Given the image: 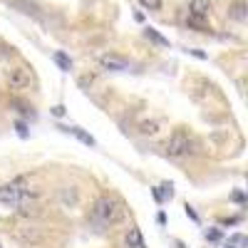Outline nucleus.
I'll list each match as a JSON object with an SVG mask.
<instances>
[{"mask_svg": "<svg viewBox=\"0 0 248 248\" xmlns=\"http://www.w3.org/2000/svg\"><path fill=\"white\" fill-rule=\"evenodd\" d=\"M194 141L189 139V134H184V132H174L167 141V154L169 156H189L194 149Z\"/></svg>", "mask_w": 248, "mask_h": 248, "instance_id": "7ed1b4c3", "label": "nucleus"}, {"mask_svg": "<svg viewBox=\"0 0 248 248\" xmlns=\"http://www.w3.org/2000/svg\"><path fill=\"white\" fill-rule=\"evenodd\" d=\"M99 67L102 70H107V72H124V70H129V62L119 57V55H102L99 57Z\"/></svg>", "mask_w": 248, "mask_h": 248, "instance_id": "20e7f679", "label": "nucleus"}, {"mask_svg": "<svg viewBox=\"0 0 248 248\" xmlns=\"http://www.w3.org/2000/svg\"><path fill=\"white\" fill-rule=\"evenodd\" d=\"M144 35H147V37L152 40V43L161 45V47H167V45H169V40H167V37H161V35H159V32L154 30V28H147V30H144Z\"/></svg>", "mask_w": 248, "mask_h": 248, "instance_id": "9d476101", "label": "nucleus"}, {"mask_svg": "<svg viewBox=\"0 0 248 248\" xmlns=\"http://www.w3.org/2000/svg\"><path fill=\"white\" fill-rule=\"evenodd\" d=\"M127 248H147V246H144V238H141L139 229H129V233H127Z\"/></svg>", "mask_w": 248, "mask_h": 248, "instance_id": "1a4fd4ad", "label": "nucleus"}, {"mask_svg": "<svg viewBox=\"0 0 248 248\" xmlns=\"http://www.w3.org/2000/svg\"><path fill=\"white\" fill-rule=\"evenodd\" d=\"M209 13H211V0H191L189 3V15H194V17H209Z\"/></svg>", "mask_w": 248, "mask_h": 248, "instance_id": "423d86ee", "label": "nucleus"}, {"mask_svg": "<svg viewBox=\"0 0 248 248\" xmlns=\"http://www.w3.org/2000/svg\"><path fill=\"white\" fill-rule=\"evenodd\" d=\"M226 248H248V238L243 233H236L229 238V243H226Z\"/></svg>", "mask_w": 248, "mask_h": 248, "instance_id": "f8f14e48", "label": "nucleus"}, {"mask_svg": "<svg viewBox=\"0 0 248 248\" xmlns=\"http://www.w3.org/2000/svg\"><path fill=\"white\" fill-rule=\"evenodd\" d=\"M147 10H161V0H139Z\"/></svg>", "mask_w": 248, "mask_h": 248, "instance_id": "dca6fc26", "label": "nucleus"}, {"mask_svg": "<svg viewBox=\"0 0 248 248\" xmlns=\"http://www.w3.org/2000/svg\"><path fill=\"white\" fill-rule=\"evenodd\" d=\"M55 62L60 65V70H70V67H72V62H70L65 55H62V52H55Z\"/></svg>", "mask_w": 248, "mask_h": 248, "instance_id": "2eb2a0df", "label": "nucleus"}, {"mask_svg": "<svg viewBox=\"0 0 248 248\" xmlns=\"http://www.w3.org/2000/svg\"><path fill=\"white\" fill-rule=\"evenodd\" d=\"M67 132H72V134H75V137H79V139H82V141H85V144H90V147H94V139H92V137H90V134H85V132H79V129H77V127H70V129H67Z\"/></svg>", "mask_w": 248, "mask_h": 248, "instance_id": "4468645a", "label": "nucleus"}, {"mask_svg": "<svg viewBox=\"0 0 248 248\" xmlns=\"http://www.w3.org/2000/svg\"><path fill=\"white\" fill-rule=\"evenodd\" d=\"M0 248H3V243H0Z\"/></svg>", "mask_w": 248, "mask_h": 248, "instance_id": "f3484780", "label": "nucleus"}, {"mask_svg": "<svg viewBox=\"0 0 248 248\" xmlns=\"http://www.w3.org/2000/svg\"><path fill=\"white\" fill-rule=\"evenodd\" d=\"M30 199V189L25 179H15L5 186H0V201L3 203H13V206H23Z\"/></svg>", "mask_w": 248, "mask_h": 248, "instance_id": "f03ea898", "label": "nucleus"}, {"mask_svg": "<svg viewBox=\"0 0 248 248\" xmlns=\"http://www.w3.org/2000/svg\"><path fill=\"white\" fill-rule=\"evenodd\" d=\"M159 127H161V122H159V119H152V122H144L141 127H139V132H141V134H156Z\"/></svg>", "mask_w": 248, "mask_h": 248, "instance_id": "ddd939ff", "label": "nucleus"}, {"mask_svg": "<svg viewBox=\"0 0 248 248\" xmlns=\"http://www.w3.org/2000/svg\"><path fill=\"white\" fill-rule=\"evenodd\" d=\"M186 23H189L194 30H199V32H209V30H211L209 25H206V20H203V17H194V15H189V20H186Z\"/></svg>", "mask_w": 248, "mask_h": 248, "instance_id": "9b49d317", "label": "nucleus"}, {"mask_svg": "<svg viewBox=\"0 0 248 248\" xmlns=\"http://www.w3.org/2000/svg\"><path fill=\"white\" fill-rule=\"evenodd\" d=\"M92 216H94V221L102 223V226H117V223L124 221V206H122L114 196L105 194V196L97 199Z\"/></svg>", "mask_w": 248, "mask_h": 248, "instance_id": "f257e3e1", "label": "nucleus"}, {"mask_svg": "<svg viewBox=\"0 0 248 248\" xmlns=\"http://www.w3.org/2000/svg\"><path fill=\"white\" fill-rule=\"evenodd\" d=\"M229 17L238 20V23H246V5H243V0H236V3L229 8Z\"/></svg>", "mask_w": 248, "mask_h": 248, "instance_id": "6e6552de", "label": "nucleus"}, {"mask_svg": "<svg viewBox=\"0 0 248 248\" xmlns=\"http://www.w3.org/2000/svg\"><path fill=\"white\" fill-rule=\"evenodd\" d=\"M17 238L23 243H35V241H40V231L35 226H23V229H17Z\"/></svg>", "mask_w": 248, "mask_h": 248, "instance_id": "0eeeda50", "label": "nucleus"}, {"mask_svg": "<svg viewBox=\"0 0 248 248\" xmlns=\"http://www.w3.org/2000/svg\"><path fill=\"white\" fill-rule=\"evenodd\" d=\"M8 87L10 90H25L30 87V72L25 67H15L8 72Z\"/></svg>", "mask_w": 248, "mask_h": 248, "instance_id": "39448f33", "label": "nucleus"}]
</instances>
